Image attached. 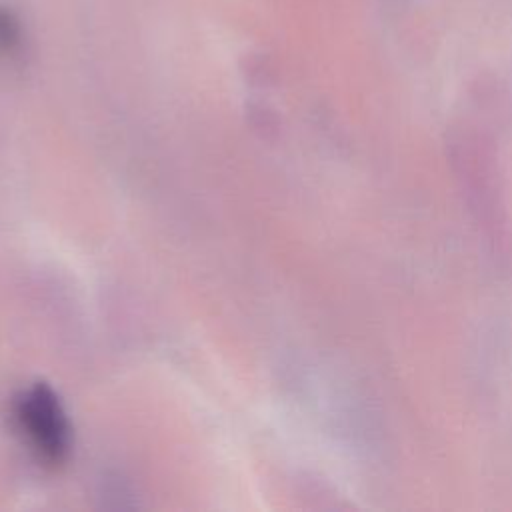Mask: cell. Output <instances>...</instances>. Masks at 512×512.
I'll list each match as a JSON object with an SVG mask.
<instances>
[{
    "mask_svg": "<svg viewBox=\"0 0 512 512\" xmlns=\"http://www.w3.org/2000/svg\"><path fill=\"white\" fill-rule=\"evenodd\" d=\"M14 420L36 460L50 468H62L72 450V428L58 394L46 384L20 392L14 402Z\"/></svg>",
    "mask_w": 512,
    "mask_h": 512,
    "instance_id": "1",
    "label": "cell"
},
{
    "mask_svg": "<svg viewBox=\"0 0 512 512\" xmlns=\"http://www.w3.org/2000/svg\"><path fill=\"white\" fill-rule=\"evenodd\" d=\"M20 46H22L20 20L10 8L0 6V56L12 58L20 52Z\"/></svg>",
    "mask_w": 512,
    "mask_h": 512,
    "instance_id": "2",
    "label": "cell"
}]
</instances>
